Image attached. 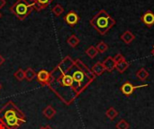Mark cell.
<instances>
[{
  "label": "cell",
  "instance_id": "cell-26",
  "mask_svg": "<svg viewBox=\"0 0 154 129\" xmlns=\"http://www.w3.org/2000/svg\"><path fill=\"white\" fill-rule=\"evenodd\" d=\"M18 122H19V119L17 118H11L5 120L6 125L9 127H15L18 125Z\"/></svg>",
  "mask_w": 154,
  "mask_h": 129
},
{
  "label": "cell",
  "instance_id": "cell-12",
  "mask_svg": "<svg viewBox=\"0 0 154 129\" xmlns=\"http://www.w3.org/2000/svg\"><path fill=\"white\" fill-rule=\"evenodd\" d=\"M36 76H37L38 81L41 82V83H42V84L47 83L51 79V74L48 71H46V70H41V71H39L37 73Z\"/></svg>",
  "mask_w": 154,
  "mask_h": 129
},
{
  "label": "cell",
  "instance_id": "cell-22",
  "mask_svg": "<svg viewBox=\"0 0 154 129\" xmlns=\"http://www.w3.org/2000/svg\"><path fill=\"white\" fill-rule=\"evenodd\" d=\"M56 111L55 110L51 107V106H48L45 108V110H43V115L47 118V119H51L53 118V116L55 115Z\"/></svg>",
  "mask_w": 154,
  "mask_h": 129
},
{
  "label": "cell",
  "instance_id": "cell-20",
  "mask_svg": "<svg viewBox=\"0 0 154 129\" xmlns=\"http://www.w3.org/2000/svg\"><path fill=\"white\" fill-rule=\"evenodd\" d=\"M106 117H107L110 120H114V119L118 116V111H117L115 108L110 107V108L106 110Z\"/></svg>",
  "mask_w": 154,
  "mask_h": 129
},
{
  "label": "cell",
  "instance_id": "cell-2",
  "mask_svg": "<svg viewBox=\"0 0 154 129\" xmlns=\"http://www.w3.org/2000/svg\"><path fill=\"white\" fill-rule=\"evenodd\" d=\"M34 10V4L28 0H16L10 7V12L19 20L23 21Z\"/></svg>",
  "mask_w": 154,
  "mask_h": 129
},
{
  "label": "cell",
  "instance_id": "cell-24",
  "mask_svg": "<svg viewBox=\"0 0 154 129\" xmlns=\"http://www.w3.org/2000/svg\"><path fill=\"white\" fill-rule=\"evenodd\" d=\"M130 125L125 119H121L116 124V129H129Z\"/></svg>",
  "mask_w": 154,
  "mask_h": 129
},
{
  "label": "cell",
  "instance_id": "cell-30",
  "mask_svg": "<svg viewBox=\"0 0 154 129\" xmlns=\"http://www.w3.org/2000/svg\"><path fill=\"white\" fill-rule=\"evenodd\" d=\"M45 129H52L50 126H47V127H45Z\"/></svg>",
  "mask_w": 154,
  "mask_h": 129
},
{
  "label": "cell",
  "instance_id": "cell-18",
  "mask_svg": "<svg viewBox=\"0 0 154 129\" xmlns=\"http://www.w3.org/2000/svg\"><path fill=\"white\" fill-rule=\"evenodd\" d=\"M51 12L53 13V14H54L55 16L59 17V16H60V15L63 13V12H64V7H63L61 4H55V5L52 7Z\"/></svg>",
  "mask_w": 154,
  "mask_h": 129
},
{
  "label": "cell",
  "instance_id": "cell-33",
  "mask_svg": "<svg viewBox=\"0 0 154 129\" xmlns=\"http://www.w3.org/2000/svg\"><path fill=\"white\" fill-rule=\"evenodd\" d=\"M40 129H45V128H41Z\"/></svg>",
  "mask_w": 154,
  "mask_h": 129
},
{
  "label": "cell",
  "instance_id": "cell-4",
  "mask_svg": "<svg viewBox=\"0 0 154 129\" xmlns=\"http://www.w3.org/2000/svg\"><path fill=\"white\" fill-rule=\"evenodd\" d=\"M63 19H64V21L66 22L67 24L73 27L79 22L80 17H79V13L76 11H69L64 15Z\"/></svg>",
  "mask_w": 154,
  "mask_h": 129
},
{
  "label": "cell",
  "instance_id": "cell-8",
  "mask_svg": "<svg viewBox=\"0 0 154 129\" xmlns=\"http://www.w3.org/2000/svg\"><path fill=\"white\" fill-rule=\"evenodd\" d=\"M141 21L148 27H152L154 25V13L151 10L146 11L141 17Z\"/></svg>",
  "mask_w": 154,
  "mask_h": 129
},
{
  "label": "cell",
  "instance_id": "cell-17",
  "mask_svg": "<svg viewBox=\"0 0 154 129\" xmlns=\"http://www.w3.org/2000/svg\"><path fill=\"white\" fill-rule=\"evenodd\" d=\"M79 42H80V40H79V39L76 36V35H71V36H69V38H68V40H67V43L70 46V47H72V48H76L79 44Z\"/></svg>",
  "mask_w": 154,
  "mask_h": 129
},
{
  "label": "cell",
  "instance_id": "cell-9",
  "mask_svg": "<svg viewBox=\"0 0 154 129\" xmlns=\"http://www.w3.org/2000/svg\"><path fill=\"white\" fill-rule=\"evenodd\" d=\"M104 65V67L106 69V71L107 72H113V70L116 69V62L115 60V58L113 57H107L104 62H102Z\"/></svg>",
  "mask_w": 154,
  "mask_h": 129
},
{
  "label": "cell",
  "instance_id": "cell-21",
  "mask_svg": "<svg viewBox=\"0 0 154 129\" xmlns=\"http://www.w3.org/2000/svg\"><path fill=\"white\" fill-rule=\"evenodd\" d=\"M86 54L90 57V58H95L97 54H98V51L97 49V48L95 46H90L87 50H86Z\"/></svg>",
  "mask_w": 154,
  "mask_h": 129
},
{
  "label": "cell",
  "instance_id": "cell-29",
  "mask_svg": "<svg viewBox=\"0 0 154 129\" xmlns=\"http://www.w3.org/2000/svg\"><path fill=\"white\" fill-rule=\"evenodd\" d=\"M4 63H5V58H4V57H3V56L0 54V66H1Z\"/></svg>",
  "mask_w": 154,
  "mask_h": 129
},
{
  "label": "cell",
  "instance_id": "cell-14",
  "mask_svg": "<svg viewBox=\"0 0 154 129\" xmlns=\"http://www.w3.org/2000/svg\"><path fill=\"white\" fill-rule=\"evenodd\" d=\"M85 77H87L85 75H84V73L82 72V71H80V70H77V71H75L73 74H72V78H73V81L74 82H76V83H78V84L79 85H81V84H82V82L85 80ZM88 78V77H87ZM89 80V79H88Z\"/></svg>",
  "mask_w": 154,
  "mask_h": 129
},
{
  "label": "cell",
  "instance_id": "cell-27",
  "mask_svg": "<svg viewBox=\"0 0 154 129\" xmlns=\"http://www.w3.org/2000/svg\"><path fill=\"white\" fill-rule=\"evenodd\" d=\"M11 118H17V113L14 110H7L5 113V120L8 119H11Z\"/></svg>",
  "mask_w": 154,
  "mask_h": 129
},
{
  "label": "cell",
  "instance_id": "cell-10",
  "mask_svg": "<svg viewBox=\"0 0 154 129\" xmlns=\"http://www.w3.org/2000/svg\"><path fill=\"white\" fill-rule=\"evenodd\" d=\"M53 0H34L32 3L34 4V10L40 12L42 9H46Z\"/></svg>",
  "mask_w": 154,
  "mask_h": 129
},
{
  "label": "cell",
  "instance_id": "cell-32",
  "mask_svg": "<svg viewBox=\"0 0 154 129\" xmlns=\"http://www.w3.org/2000/svg\"><path fill=\"white\" fill-rule=\"evenodd\" d=\"M34 0H29V2H33Z\"/></svg>",
  "mask_w": 154,
  "mask_h": 129
},
{
  "label": "cell",
  "instance_id": "cell-19",
  "mask_svg": "<svg viewBox=\"0 0 154 129\" xmlns=\"http://www.w3.org/2000/svg\"><path fill=\"white\" fill-rule=\"evenodd\" d=\"M24 75H25V79L30 82V81H32L34 77L36 76V72L32 68L29 67L24 71Z\"/></svg>",
  "mask_w": 154,
  "mask_h": 129
},
{
  "label": "cell",
  "instance_id": "cell-13",
  "mask_svg": "<svg viewBox=\"0 0 154 129\" xmlns=\"http://www.w3.org/2000/svg\"><path fill=\"white\" fill-rule=\"evenodd\" d=\"M91 71H92V73H93L96 76H99V75H101L106 71V69H105L104 65H103L102 62H97V63L92 66Z\"/></svg>",
  "mask_w": 154,
  "mask_h": 129
},
{
  "label": "cell",
  "instance_id": "cell-31",
  "mask_svg": "<svg viewBox=\"0 0 154 129\" xmlns=\"http://www.w3.org/2000/svg\"><path fill=\"white\" fill-rule=\"evenodd\" d=\"M152 54L154 56V47H153V48H152Z\"/></svg>",
  "mask_w": 154,
  "mask_h": 129
},
{
  "label": "cell",
  "instance_id": "cell-16",
  "mask_svg": "<svg viewBox=\"0 0 154 129\" xmlns=\"http://www.w3.org/2000/svg\"><path fill=\"white\" fill-rule=\"evenodd\" d=\"M149 76H150V74H149V72H148L144 67L140 68V69L136 72V77H137L139 80H141V81L146 80Z\"/></svg>",
  "mask_w": 154,
  "mask_h": 129
},
{
  "label": "cell",
  "instance_id": "cell-25",
  "mask_svg": "<svg viewBox=\"0 0 154 129\" xmlns=\"http://www.w3.org/2000/svg\"><path fill=\"white\" fill-rule=\"evenodd\" d=\"M14 76L18 80V81H23V79H25V75H24V71L23 69H18L14 74Z\"/></svg>",
  "mask_w": 154,
  "mask_h": 129
},
{
  "label": "cell",
  "instance_id": "cell-3",
  "mask_svg": "<svg viewBox=\"0 0 154 129\" xmlns=\"http://www.w3.org/2000/svg\"><path fill=\"white\" fill-rule=\"evenodd\" d=\"M116 62V69L117 70L118 73L120 74H124L127 69L128 67L130 66V63L128 61H126L125 57L121 54H116V57H114Z\"/></svg>",
  "mask_w": 154,
  "mask_h": 129
},
{
  "label": "cell",
  "instance_id": "cell-28",
  "mask_svg": "<svg viewBox=\"0 0 154 129\" xmlns=\"http://www.w3.org/2000/svg\"><path fill=\"white\" fill-rule=\"evenodd\" d=\"M5 4H6L5 0H0V10L5 5Z\"/></svg>",
  "mask_w": 154,
  "mask_h": 129
},
{
  "label": "cell",
  "instance_id": "cell-15",
  "mask_svg": "<svg viewBox=\"0 0 154 129\" xmlns=\"http://www.w3.org/2000/svg\"><path fill=\"white\" fill-rule=\"evenodd\" d=\"M61 83L64 86H72L74 84L72 75H65V74H61Z\"/></svg>",
  "mask_w": 154,
  "mask_h": 129
},
{
  "label": "cell",
  "instance_id": "cell-23",
  "mask_svg": "<svg viewBox=\"0 0 154 129\" xmlns=\"http://www.w3.org/2000/svg\"><path fill=\"white\" fill-rule=\"evenodd\" d=\"M97 51H98V53H101V54H103V53H105V52H106L107 51V49H108V46H107V44L106 43V42H104V41H100L97 45Z\"/></svg>",
  "mask_w": 154,
  "mask_h": 129
},
{
  "label": "cell",
  "instance_id": "cell-6",
  "mask_svg": "<svg viewBox=\"0 0 154 129\" xmlns=\"http://www.w3.org/2000/svg\"><path fill=\"white\" fill-rule=\"evenodd\" d=\"M75 66V61L69 57V56H67L61 62H60V64L59 65V68H60V70L63 73V74H65V73H68L73 66Z\"/></svg>",
  "mask_w": 154,
  "mask_h": 129
},
{
  "label": "cell",
  "instance_id": "cell-1",
  "mask_svg": "<svg viewBox=\"0 0 154 129\" xmlns=\"http://www.w3.org/2000/svg\"><path fill=\"white\" fill-rule=\"evenodd\" d=\"M116 20L106 10H100L89 21L90 25L101 35H106L116 25Z\"/></svg>",
  "mask_w": 154,
  "mask_h": 129
},
{
  "label": "cell",
  "instance_id": "cell-5",
  "mask_svg": "<svg viewBox=\"0 0 154 129\" xmlns=\"http://www.w3.org/2000/svg\"><path fill=\"white\" fill-rule=\"evenodd\" d=\"M75 66L78 67L79 70L82 71L84 73V75L90 80V81H93L96 77V75L92 73V71L80 60V59H76L75 60Z\"/></svg>",
  "mask_w": 154,
  "mask_h": 129
},
{
  "label": "cell",
  "instance_id": "cell-11",
  "mask_svg": "<svg viewBox=\"0 0 154 129\" xmlns=\"http://www.w3.org/2000/svg\"><path fill=\"white\" fill-rule=\"evenodd\" d=\"M120 38H121V40H122L125 44H127V45L131 44V43L135 40L134 34L132 31H125L121 35Z\"/></svg>",
  "mask_w": 154,
  "mask_h": 129
},
{
  "label": "cell",
  "instance_id": "cell-7",
  "mask_svg": "<svg viewBox=\"0 0 154 129\" xmlns=\"http://www.w3.org/2000/svg\"><path fill=\"white\" fill-rule=\"evenodd\" d=\"M146 86H148V85L147 84H144V85H137V86H134L130 82H125L120 87V90H121V92L125 96H130V95H132L134 93V92L135 89H138V88H141V87H146Z\"/></svg>",
  "mask_w": 154,
  "mask_h": 129
},
{
  "label": "cell",
  "instance_id": "cell-34",
  "mask_svg": "<svg viewBox=\"0 0 154 129\" xmlns=\"http://www.w3.org/2000/svg\"><path fill=\"white\" fill-rule=\"evenodd\" d=\"M1 16H2V14H1V13H0V18H1Z\"/></svg>",
  "mask_w": 154,
  "mask_h": 129
}]
</instances>
